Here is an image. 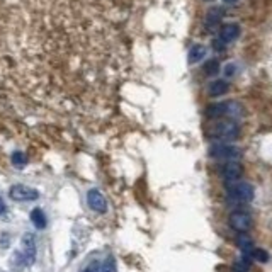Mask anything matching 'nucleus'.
Here are the masks:
<instances>
[{
	"mask_svg": "<svg viewBox=\"0 0 272 272\" xmlns=\"http://www.w3.org/2000/svg\"><path fill=\"white\" fill-rule=\"evenodd\" d=\"M250 261H252V259L249 257V255H243L242 259H238V261L235 262L233 271L235 272H249V269H250Z\"/></svg>",
	"mask_w": 272,
	"mask_h": 272,
	"instance_id": "obj_16",
	"label": "nucleus"
},
{
	"mask_svg": "<svg viewBox=\"0 0 272 272\" xmlns=\"http://www.w3.org/2000/svg\"><path fill=\"white\" fill-rule=\"evenodd\" d=\"M209 136L218 141H235L240 136V126L235 119H221L209 128Z\"/></svg>",
	"mask_w": 272,
	"mask_h": 272,
	"instance_id": "obj_1",
	"label": "nucleus"
},
{
	"mask_svg": "<svg viewBox=\"0 0 272 272\" xmlns=\"http://www.w3.org/2000/svg\"><path fill=\"white\" fill-rule=\"evenodd\" d=\"M221 174L223 177L226 179V182L240 181V177L243 175V165L238 160H230V162H226L225 165L221 167Z\"/></svg>",
	"mask_w": 272,
	"mask_h": 272,
	"instance_id": "obj_7",
	"label": "nucleus"
},
{
	"mask_svg": "<svg viewBox=\"0 0 272 272\" xmlns=\"http://www.w3.org/2000/svg\"><path fill=\"white\" fill-rule=\"evenodd\" d=\"M31 221H33V225L38 228V230L46 228V216L41 209H39V207H36V209L31 211Z\"/></svg>",
	"mask_w": 272,
	"mask_h": 272,
	"instance_id": "obj_13",
	"label": "nucleus"
},
{
	"mask_svg": "<svg viewBox=\"0 0 272 272\" xmlns=\"http://www.w3.org/2000/svg\"><path fill=\"white\" fill-rule=\"evenodd\" d=\"M15 262L21 266H33L36 261V242L31 233H26L21 240V252L14 255Z\"/></svg>",
	"mask_w": 272,
	"mask_h": 272,
	"instance_id": "obj_3",
	"label": "nucleus"
},
{
	"mask_svg": "<svg viewBox=\"0 0 272 272\" xmlns=\"http://www.w3.org/2000/svg\"><path fill=\"white\" fill-rule=\"evenodd\" d=\"M3 213H5V203H3L2 196H0V216H2Z\"/></svg>",
	"mask_w": 272,
	"mask_h": 272,
	"instance_id": "obj_22",
	"label": "nucleus"
},
{
	"mask_svg": "<svg viewBox=\"0 0 272 272\" xmlns=\"http://www.w3.org/2000/svg\"><path fill=\"white\" fill-rule=\"evenodd\" d=\"M243 114V107L240 106L238 102H225V116H230V118H240Z\"/></svg>",
	"mask_w": 272,
	"mask_h": 272,
	"instance_id": "obj_14",
	"label": "nucleus"
},
{
	"mask_svg": "<svg viewBox=\"0 0 272 272\" xmlns=\"http://www.w3.org/2000/svg\"><path fill=\"white\" fill-rule=\"evenodd\" d=\"M87 203H89L90 209L95 211V213H106L107 211V201L102 196L101 191L97 189H90L87 193Z\"/></svg>",
	"mask_w": 272,
	"mask_h": 272,
	"instance_id": "obj_8",
	"label": "nucleus"
},
{
	"mask_svg": "<svg viewBox=\"0 0 272 272\" xmlns=\"http://www.w3.org/2000/svg\"><path fill=\"white\" fill-rule=\"evenodd\" d=\"M228 221H230V226L233 228L235 231H238V233H243V231H247L252 226V218L245 211H233V213L230 214Z\"/></svg>",
	"mask_w": 272,
	"mask_h": 272,
	"instance_id": "obj_6",
	"label": "nucleus"
},
{
	"mask_svg": "<svg viewBox=\"0 0 272 272\" xmlns=\"http://www.w3.org/2000/svg\"><path fill=\"white\" fill-rule=\"evenodd\" d=\"M226 3H235V2H238V0H225Z\"/></svg>",
	"mask_w": 272,
	"mask_h": 272,
	"instance_id": "obj_23",
	"label": "nucleus"
},
{
	"mask_svg": "<svg viewBox=\"0 0 272 272\" xmlns=\"http://www.w3.org/2000/svg\"><path fill=\"white\" fill-rule=\"evenodd\" d=\"M206 57V46L203 45H194L189 50V63H198Z\"/></svg>",
	"mask_w": 272,
	"mask_h": 272,
	"instance_id": "obj_12",
	"label": "nucleus"
},
{
	"mask_svg": "<svg viewBox=\"0 0 272 272\" xmlns=\"http://www.w3.org/2000/svg\"><path fill=\"white\" fill-rule=\"evenodd\" d=\"M219 70V63L216 60H209V62L204 65V73L206 75H216Z\"/></svg>",
	"mask_w": 272,
	"mask_h": 272,
	"instance_id": "obj_19",
	"label": "nucleus"
},
{
	"mask_svg": "<svg viewBox=\"0 0 272 272\" xmlns=\"http://www.w3.org/2000/svg\"><path fill=\"white\" fill-rule=\"evenodd\" d=\"M237 245L240 247V250L243 252V255H249L252 254V250H254V242H252V238L247 235V231H243V233H238L237 237Z\"/></svg>",
	"mask_w": 272,
	"mask_h": 272,
	"instance_id": "obj_10",
	"label": "nucleus"
},
{
	"mask_svg": "<svg viewBox=\"0 0 272 272\" xmlns=\"http://www.w3.org/2000/svg\"><path fill=\"white\" fill-rule=\"evenodd\" d=\"M228 89H230V83L226 82V80H216L209 85V94L213 95V97H219V95L226 94Z\"/></svg>",
	"mask_w": 272,
	"mask_h": 272,
	"instance_id": "obj_11",
	"label": "nucleus"
},
{
	"mask_svg": "<svg viewBox=\"0 0 272 272\" xmlns=\"http://www.w3.org/2000/svg\"><path fill=\"white\" fill-rule=\"evenodd\" d=\"M221 9L219 7H213L209 12H207V19H206V22H207V26L209 27H213L214 24H218L219 21H221Z\"/></svg>",
	"mask_w": 272,
	"mask_h": 272,
	"instance_id": "obj_15",
	"label": "nucleus"
},
{
	"mask_svg": "<svg viewBox=\"0 0 272 272\" xmlns=\"http://www.w3.org/2000/svg\"><path fill=\"white\" fill-rule=\"evenodd\" d=\"M209 155L216 160H240L242 158V150L237 146H230V145H213L209 148Z\"/></svg>",
	"mask_w": 272,
	"mask_h": 272,
	"instance_id": "obj_4",
	"label": "nucleus"
},
{
	"mask_svg": "<svg viewBox=\"0 0 272 272\" xmlns=\"http://www.w3.org/2000/svg\"><path fill=\"white\" fill-rule=\"evenodd\" d=\"M101 272H116V261L114 257H107L104 261L102 267H101Z\"/></svg>",
	"mask_w": 272,
	"mask_h": 272,
	"instance_id": "obj_20",
	"label": "nucleus"
},
{
	"mask_svg": "<svg viewBox=\"0 0 272 272\" xmlns=\"http://www.w3.org/2000/svg\"><path fill=\"white\" fill-rule=\"evenodd\" d=\"M12 163H14L15 167H19V169H22L27 163V157L22 151H14V153H12Z\"/></svg>",
	"mask_w": 272,
	"mask_h": 272,
	"instance_id": "obj_18",
	"label": "nucleus"
},
{
	"mask_svg": "<svg viewBox=\"0 0 272 272\" xmlns=\"http://www.w3.org/2000/svg\"><path fill=\"white\" fill-rule=\"evenodd\" d=\"M83 272H94V271H92V267H89V269H85Z\"/></svg>",
	"mask_w": 272,
	"mask_h": 272,
	"instance_id": "obj_24",
	"label": "nucleus"
},
{
	"mask_svg": "<svg viewBox=\"0 0 272 272\" xmlns=\"http://www.w3.org/2000/svg\"><path fill=\"white\" fill-rule=\"evenodd\" d=\"M235 71H237V68H235V65H228L225 68V73H226V77H233L235 75Z\"/></svg>",
	"mask_w": 272,
	"mask_h": 272,
	"instance_id": "obj_21",
	"label": "nucleus"
},
{
	"mask_svg": "<svg viewBox=\"0 0 272 272\" xmlns=\"http://www.w3.org/2000/svg\"><path fill=\"white\" fill-rule=\"evenodd\" d=\"M228 198L237 203H250L254 199V187L247 182H226Z\"/></svg>",
	"mask_w": 272,
	"mask_h": 272,
	"instance_id": "obj_2",
	"label": "nucleus"
},
{
	"mask_svg": "<svg viewBox=\"0 0 272 272\" xmlns=\"http://www.w3.org/2000/svg\"><path fill=\"white\" fill-rule=\"evenodd\" d=\"M250 259H255L257 262L266 264V262H269V254H267V250H264V249H254L250 254Z\"/></svg>",
	"mask_w": 272,
	"mask_h": 272,
	"instance_id": "obj_17",
	"label": "nucleus"
},
{
	"mask_svg": "<svg viewBox=\"0 0 272 272\" xmlns=\"http://www.w3.org/2000/svg\"><path fill=\"white\" fill-rule=\"evenodd\" d=\"M240 33H242V29H240L238 24H225L219 29V39L223 43H233L235 39H238Z\"/></svg>",
	"mask_w": 272,
	"mask_h": 272,
	"instance_id": "obj_9",
	"label": "nucleus"
},
{
	"mask_svg": "<svg viewBox=\"0 0 272 272\" xmlns=\"http://www.w3.org/2000/svg\"><path fill=\"white\" fill-rule=\"evenodd\" d=\"M9 196L10 199L14 201H36L39 198V193L33 187H27V186H22V184H15V186L10 187L9 191Z\"/></svg>",
	"mask_w": 272,
	"mask_h": 272,
	"instance_id": "obj_5",
	"label": "nucleus"
}]
</instances>
